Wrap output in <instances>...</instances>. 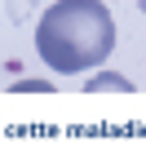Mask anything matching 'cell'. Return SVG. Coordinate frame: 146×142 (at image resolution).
Returning <instances> with one entry per match:
<instances>
[{
    "label": "cell",
    "mask_w": 146,
    "mask_h": 142,
    "mask_svg": "<svg viewBox=\"0 0 146 142\" xmlns=\"http://www.w3.org/2000/svg\"><path fill=\"white\" fill-rule=\"evenodd\" d=\"M36 49L58 76H75L111 58L115 22L102 0H58L40 13Z\"/></svg>",
    "instance_id": "obj_1"
},
{
    "label": "cell",
    "mask_w": 146,
    "mask_h": 142,
    "mask_svg": "<svg viewBox=\"0 0 146 142\" xmlns=\"http://www.w3.org/2000/svg\"><path fill=\"white\" fill-rule=\"evenodd\" d=\"M84 89H89V93H102V89H115V93H133V84H128L124 76H93Z\"/></svg>",
    "instance_id": "obj_2"
},
{
    "label": "cell",
    "mask_w": 146,
    "mask_h": 142,
    "mask_svg": "<svg viewBox=\"0 0 146 142\" xmlns=\"http://www.w3.org/2000/svg\"><path fill=\"white\" fill-rule=\"evenodd\" d=\"M49 80H22V84H13V93H49Z\"/></svg>",
    "instance_id": "obj_3"
},
{
    "label": "cell",
    "mask_w": 146,
    "mask_h": 142,
    "mask_svg": "<svg viewBox=\"0 0 146 142\" xmlns=\"http://www.w3.org/2000/svg\"><path fill=\"white\" fill-rule=\"evenodd\" d=\"M137 5H142V13H146V0H137Z\"/></svg>",
    "instance_id": "obj_4"
}]
</instances>
